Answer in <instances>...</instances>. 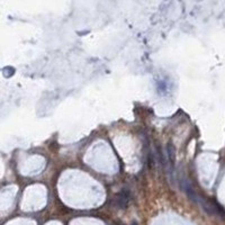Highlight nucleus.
Returning a JSON list of instances; mask_svg holds the SVG:
<instances>
[{
    "label": "nucleus",
    "instance_id": "nucleus-1",
    "mask_svg": "<svg viewBox=\"0 0 225 225\" xmlns=\"http://www.w3.org/2000/svg\"><path fill=\"white\" fill-rule=\"evenodd\" d=\"M168 150V158H169V164L171 167V174H174V161H176V150H174V144L170 142L167 146Z\"/></svg>",
    "mask_w": 225,
    "mask_h": 225
},
{
    "label": "nucleus",
    "instance_id": "nucleus-2",
    "mask_svg": "<svg viewBox=\"0 0 225 225\" xmlns=\"http://www.w3.org/2000/svg\"><path fill=\"white\" fill-rule=\"evenodd\" d=\"M4 76L6 78L8 77H11L14 73H15V69L11 68V66H6V68H4Z\"/></svg>",
    "mask_w": 225,
    "mask_h": 225
}]
</instances>
